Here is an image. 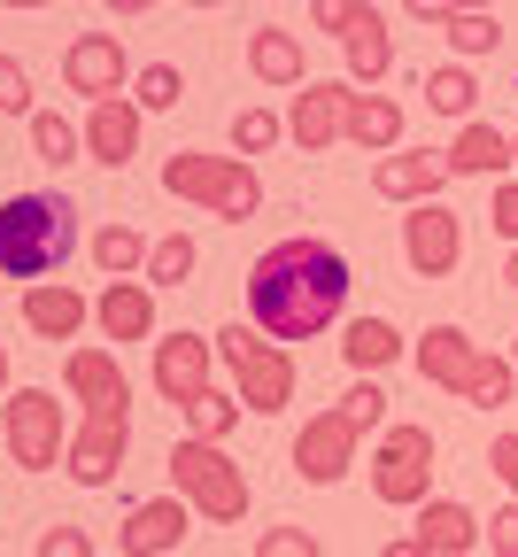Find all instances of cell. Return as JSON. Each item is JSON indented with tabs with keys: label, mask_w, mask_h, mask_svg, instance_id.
<instances>
[{
	"label": "cell",
	"mask_w": 518,
	"mask_h": 557,
	"mask_svg": "<svg viewBox=\"0 0 518 557\" xmlns=\"http://www.w3.org/2000/svg\"><path fill=\"white\" fill-rule=\"evenodd\" d=\"M348 287L356 271L333 240L318 233H294V240H271L256 263H248V325H263L271 341H318L341 310H348Z\"/></svg>",
	"instance_id": "6da1fadb"
},
{
	"label": "cell",
	"mask_w": 518,
	"mask_h": 557,
	"mask_svg": "<svg viewBox=\"0 0 518 557\" xmlns=\"http://www.w3.org/2000/svg\"><path fill=\"white\" fill-rule=\"evenodd\" d=\"M387 426V387L380 380H356L341 403H325L318 418H303V434H294V480L310 487H341L363 457V434Z\"/></svg>",
	"instance_id": "7a4b0ae2"
},
{
	"label": "cell",
	"mask_w": 518,
	"mask_h": 557,
	"mask_svg": "<svg viewBox=\"0 0 518 557\" xmlns=\"http://www.w3.org/2000/svg\"><path fill=\"white\" fill-rule=\"evenodd\" d=\"M78 248V201L70 194H9L0 201V278H47Z\"/></svg>",
	"instance_id": "3957f363"
},
{
	"label": "cell",
	"mask_w": 518,
	"mask_h": 557,
	"mask_svg": "<svg viewBox=\"0 0 518 557\" xmlns=\"http://www.w3.org/2000/svg\"><path fill=\"white\" fill-rule=\"evenodd\" d=\"M217 341V364L233 372V395L256 410V418H279L286 403H294V380H303V364H294V348L286 341H271L263 325H225V333H209Z\"/></svg>",
	"instance_id": "277c9868"
},
{
	"label": "cell",
	"mask_w": 518,
	"mask_h": 557,
	"mask_svg": "<svg viewBox=\"0 0 518 557\" xmlns=\"http://www.w3.org/2000/svg\"><path fill=\"white\" fill-rule=\"evenodd\" d=\"M171 487L194 504V519H209V527H240L248 504H256L240 457H225V442H201V434L171 442Z\"/></svg>",
	"instance_id": "5b68a950"
},
{
	"label": "cell",
	"mask_w": 518,
	"mask_h": 557,
	"mask_svg": "<svg viewBox=\"0 0 518 557\" xmlns=\"http://www.w3.org/2000/svg\"><path fill=\"white\" fill-rule=\"evenodd\" d=\"M163 194L209 209V218H225V225H248L263 209V178H256L248 156H201V148H178L163 163Z\"/></svg>",
	"instance_id": "8992f818"
},
{
	"label": "cell",
	"mask_w": 518,
	"mask_h": 557,
	"mask_svg": "<svg viewBox=\"0 0 518 557\" xmlns=\"http://www.w3.org/2000/svg\"><path fill=\"white\" fill-rule=\"evenodd\" d=\"M0 426H9V457L24 472H54L70 449V418H62L54 387H9L0 395Z\"/></svg>",
	"instance_id": "52a82bcc"
},
{
	"label": "cell",
	"mask_w": 518,
	"mask_h": 557,
	"mask_svg": "<svg viewBox=\"0 0 518 557\" xmlns=\"http://www.w3.org/2000/svg\"><path fill=\"white\" fill-rule=\"evenodd\" d=\"M372 496L395 504V511H418L433 496V434L410 426V418H395V426H380V449H372Z\"/></svg>",
	"instance_id": "ba28073f"
},
{
	"label": "cell",
	"mask_w": 518,
	"mask_h": 557,
	"mask_svg": "<svg viewBox=\"0 0 518 557\" xmlns=\"http://www.w3.org/2000/svg\"><path fill=\"white\" fill-rule=\"evenodd\" d=\"M124 449H132V403H86V426L70 434L62 472L78 487H109L124 472Z\"/></svg>",
	"instance_id": "9c48e42d"
},
{
	"label": "cell",
	"mask_w": 518,
	"mask_h": 557,
	"mask_svg": "<svg viewBox=\"0 0 518 557\" xmlns=\"http://www.w3.org/2000/svg\"><path fill=\"white\" fill-rule=\"evenodd\" d=\"M132 78H139V70H132V54H124V39H116V32H78V39L62 47V86L78 94L86 109H94V101L132 94Z\"/></svg>",
	"instance_id": "30bf717a"
},
{
	"label": "cell",
	"mask_w": 518,
	"mask_h": 557,
	"mask_svg": "<svg viewBox=\"0 0 518 557\" xmlns=\"http://www.w3.org/2000/svg\"><path fill=\"white\" fill-rule=\"evenodd\" d=\"M403 263L418 278H449L465 263V218L449 201H418L410 218H403Z\"/></svg>",
	"instance_id": "8fae6325"
},
{
	"label": "cell",
	"mask_w": 518,
	"mask_h": 557,
	"mask_svg": "<svg viewBox=\"0 0 518 557\" xmlns=\"http://www.w3.org/2000/svg\"><path fill=\"white\" fill-rule=\"evenodd\" d=\"M348 101H356L348 78H310L303 94H294V109H286V139L303 156H325L333 139H348Z\"/></svg>",
	"instance_id": "7c38bea8"
},
{
	"label": "cell",
	"mask_w": 518,
	"mask_h": 557,
	"mask_svg": "<svg viewBox=\"0 0 518 557\" xmlns=\"http://www.w3.org/2000/svg\"><path fill=\"white\" fill-rule=\"evenodd\" d=\"M147 348H156V364H147V372H156V395H163L171 410H186V403L209 387L217 341H209V333H163V341H147Z\"/></svg>",
	"instance_id": "4fadbf2b"
},
{
	"label": "cell",
	"mask_w": 518,
	"mask_h": 557,
	"mask_svg": "<svg viewBox=\"0 0 518 557\" xmlns=\"http://www.w3.org/2000/svg\"><path fill=\"white\" fill-rule=\"evenodd\" d=\"M186 527H194V504L171 487V496H147V504H132V511H124L116 549H124V557H178Z\"/></svg>",
	"instance_id": "5bb4252c"
},
{
	"label": "cell",
	"mask_w": 518,
	"mask_h": 557,
	"mask_svg": "<svg viewBox=\"0 0 518 557\" xmlns=\"http://www.w3.org/2000/svg\"><path fill=\"white\" fill-rule=\"evenodd\" d=\"M480 357H488V348H480V341H472L465 325H425V341L410 348L418 380H425V387H449V395H465V387H472Z\"/></svg>",
	"instance_id": "9a60e30c"
},
{
	"label": "cell",
	"mask_w": 518,
	"mask_h": 557,
	"mask_svg": "<svg viewBox=\"0 0 518 557\" xmlns=\"http://www.w3.org/2000/svg\"><path fill=\"white\" fill-rule=\"evenodd\" d=\"M441 186H449V163H441V148H395V156L372 163V194H380V201L418 209V201H441Z\"/></svg>",
	"instance_id": "2e32d148"
},
{
	"label": "cell",
	"mask_w": 518,
	"mask_h": 557,
	"mask_svg": "<svg viewBox=\"0 0 518 557\" xmlns=\"http://www.w3.org/2000/svg\"><path fill=\"white\" fill-rule=\"evenodd\" d=\"M94 325H101L109 348L156 341V287H147V278H109V287L94 295Z\"/></svg>",
	"instance_id": "e0dca14e"
},
{
	"label": "cell",
	"mask_w": 518,
	"mask_h": 557,
	"mask_svg": "<svg viewBox=\"0 0 518 557\" xmlns=\"http://www.w3.org/2000/svg\"><path fill=\"white\" fill-rule=\"evenodd\" d=\"M139 101L132 94H116V101H94L86 109V156L101 163V171H124L132 156H139Z\"/></svg>",
	"instance_id": "ac0fdd59"
},
{
	"label": "cell",
	"mask_w": 518,
	"mask_h": 557,
	"mask_svg": "<svg viewBox=\"0 0 518 557\" xmlns=\"http://www.w3.org/2000/svg\"><path fill=\"white\" fill-rule=\"evenodd\" d=\"M24 325L39 341H78L94 325V302L78 287H62V278H32V287H24Z\"/></svg>",
	"instance_id": "d6986e66"
},
{
	"label": "cell",
	"mask_w": 518,
	"mask_h": 557,
	"mask_svg": "<svg viewBox=\"0 0 518 557\" xmlns=\"http://www.w3.org/2000/svg\"><path fill=\"white\" fill-rule=\"evenodd\" d=\"M410 534H418L433 557H465V549H480V542H488V519H480L472 504H457V496H425Z\"/></svg>",
	"instance_id": "ffe728a7"
},
{
	"label": "cell",
	"mask_w": 518,
	"mask_h": 557,
	"mask_svg": "<svg viewBox=\"0 0 518 557\" xmlns=\"http://www.w3.org/2000/svg\"><path fill=\"white\" fill-rule=\"evenodd\" d=\"M441 163H449V178H510V132H495L488 116H472V124H457V139L441 148Z\"/></svg>",
	"instance_id": "44dd1931"
},
{
	"label": "cell",
	"mask_w": 518,
	"mask_h": 557,
	"mask_svg": "<svg viewBox=\"0 0 518 557\" xmlns=\"http://www.w3.org/2000/svg\"><path fill=\"white\" fill-rule=\"evenodd\" d=\"M62 387L78 395V403H132V380L116 364V348H101V341H78L62 357Z\"/></svg>",
	"instance_id": "7402d4cb"
},
{
	"label": "cell",
	"mask_w": 518,
	"mask_h": 557,
	"mask_svg": "<svg viewBox=\"0 0 518 557\" xmlns=\"http://www.w3.org/2000/svg\"><path fill=\"white\" fill-rule=\"evenodd\" d=\"M341 62H348V86H380L387 70H395V32H387V16H380V9H363V16L348 24Z\"/></svg>",
	"instance_id": "603a6c76"
},
{
	"label": "cell",
	"mask_w": 518,
	"mask_h": 557,
	"mask_svg": "<svg viewBox=\"0 0 518 557\" xmlns=\"http://www.w3.org/2000/svg\"><path fill=\"white\" fill-rule=\"evenodd\" d=\"M248 70H256V86H310L303 78V32H286V24H263L248 32Z\"/></svg>",
	"instance_id": "cb8c5ba5"
},
{
	"label": "cell",
	"mask_w": 518,
	"mask_h": 557,
	"mask_svg": "<svg viewBox=\"0 0 518 557\" xmlns=\"http://www.w3.org/2000/svg\"><path fill=\"white\" fill-rule=\"evenodd\" d=\"M403 124H410V116H403L395 94H356V101H348V139H356L363 156H395V148H403Z\"/></svg>",
	"instance_id": "d4e9b609"
},
{
	"label": "cell",
	"mask_w": 518,
	"mask_h": 557,
	"mask_svg": "<svg viewBox=\"0 0 518 557\" xmlns=\"http://www.w3.org/2000/svg\"><path fill=\"white\" fill-rule=\"evenodd\" d=\"M403 348H410V341H403L387 318H356V325H348V341H341V364H348L356 380H372V372H387V364L403 357Z\"/></svg>",
	"instance_id": "484cf974"
},
{
	"label": "cell",
	"mask_w": 518,
	"mask_h": 557,
	"mask_svg": "<svg viewBox=\"0 0 518 557\" xmlns=\"http://www.w3.org/2000/svg\"><path fill=\"white\" fill-rule=\"evenodd\" d=\"M147 248H156V240L132 233V225H116V218L94 233V263H101V278H139V271H147Z\"/></svg>",
	"instance_id": "4316f807"
},
{
	"label": "cell",
	"mask_w": 518,
	"mask_h": 557,
	"mask_svg": "<svg viewBox=\"0 0 518 557\" xmlns=\"http://www.w3.org/2000/svg\"><path fill=\"white\" fill-rule=\"evenodd\" d=\"M425 109L433 116H457V124H472V101H480V86H472V70L465 62H441V70H425Z\"/></svg>",
	"instance_id": "83f0119b"
},
{
	"label": "cell",
	"mask_w": 518,
	"mask_h": 557,
	"mask_svg": "<svg viewBox=\"0 0 518 557\" xmlns=\"http://www.w3.org/2000/svg\"><path fill=\"white\" fill-rule=\"evenodd\" d=\"M32 156L39 163H78L86 156V124H70V116H54V109H32Z\"/></svg>",
	"instance_id": "f1b7e54d"
},
{
	"label": "cell",
	"mask_w": 518,
	"mask_h": 557,
	"mask_svg": "<svg viewBox=\"0 0 518 557\" xmlns=\"http://www.w3.org/2000/svg\"><path fill=\"white\" fill-rule=\"evenodd\" d=\"M194 263H201V248H194V233H163L156 248H147V287H186L194 278Z\"/></svg>",
	"instance_id": "f546056e"
},
{
	"label": "cell",
	"mask_w": 518,
	"mask_h": 557,
	"mask_svg": "<svg viewBox=\"0 0 518 557\" xmlns=\"http://www.w3.org/2000/svg\"><path fill=\"white\" fill-rule=\"evenodd\" d=\"M240 395H225V387H201L194 403H186V434H201V442H225L233 426H240Z\"/></svg>",
	"instance_id": "4dcf8cb0"
},
{
	"label": "cell",
	"mask_w": 518,
	"mask_h": 557,
	"mask_svg": "<svg viewBox=\"0 0 518 557\" xmlns=\"http://www.w3.org/2000/svg\"><path fill=\"white\" fill-rule=\"evenodd\" d=\"M449 47H457V62H480V54H495L503 47V24H495V9H457L449 24Z\"/></svg>",
	"instance_id": "1f68e13d"
},
{
	"label": "cell",
	"mask_w": 518,
	"mask_h": 557,
	"mask_svg": "<svg viewBox=\"0 0 518 557\" xmlns=\"http://www.w3.org/2000/svg\"><path fill=\"white\" fill-rule=\"evenodd\" d=\"M518 395V364L510 357H480V372H472V387L457 395V403H472V410H503Z\"/></svg>",
	"instance_id": "d6a6232c"
},
{
	"label": "cell",
	"mask_w": 518,
	"mask_h": 557,
	"mask_svg": "<svg viewBox=\"0 0 518 557\" xmlns=\"http://www.w3.org/2000/svg\"><path fill=\"white\" fill-rule=\"evenodd\" d=\"M279 132H286L279 109H240V116H233V156H248V163L271 156V148H279Z\"/></svg>",
	"instance_id": "836d02e7"
},
{
	"label": "cell",
	"mask_w": 518,
	"mask_h": 557,
	"mask_svg": "<svg viewBox=\"0 0 518 557\" xmlns=\"http://www.w3.org/2000/svg\"><path fill=\"white\" fill-rule=\"evenodd\" d=\"M132 101H139V109H178V101H186V70H178V62H147L139 78H132Z\"/></svg>",
	"instance_id": "e575fe53"
},
{
	"label": "cell",
	"mask_w": 518,
	"mask_h": 557,
	"mask_svg": "<svg viewBox=\"0 0 518 557\" xmlns=\"http://www.w3.org/2000/svg\"><path fill=\"white\" fill-rule=\"evenodd\" d=\"M256 557H325V542L310 527H263L256 534Z\"/></svg>",
	"instance_id": "d590c367"
},
{
	"label": "cell",
	"mask_w": 518,
	"mask_h": 557,
	"mask_svg": "<svg viewBox=\"0 0 518 557\" xmlns=\"http://www.w3.org/2000/svg\"><path fill=\"white\" fill-rule=\"evenodd\" d=\"M39 101H32V70L16 62V54H0V116H32Z\"/></svg>",
	"instance_id": "8d00e7d4"
},
{
	"label": "cell",
	"mask_w": 518,
	"mask_h": 557,
	"mask_svg": "<svg viewBox=\"0 0 518 557\" xmlns=\"http://www.w3.org/2000/svg\"><path fill=\"white\" fill-rule=\"evenodd\" d=\"M32 557H94V534L70 527V519H54V527H39V549Z\"/></svg>",
	"instance_id": "74e56055"
},
{
	"label": "cell",
	"mask_w": 518,
	"mask_h": 557,
	"mask_svg": "<svg viewBox=\"0 0 518 557\" xmlns=\"http://www.w3.org/2000/svg\"><path fill=\"white\" fill-rule=\"evenodd\" d=\"M372 9V0H310V24L318 32H333V39H348V24Z\"/></svg>",
	"instance_id": "f35d334b"
},
{
	"label": "cell",
	"mask_w": 518,
	"mask_h": 557,
	"mask_svg": "<svg viewBox=\"0 0 518 557\" xmlns=\"http://www.w3.org/2000/svg\"><path fill=\"white\" fill-rule=\"evenodd\" d=\"M488 225L518 248V178H495V201H488Z\"/></svg>",
	"instance_id": "ab89813d"
},
{
	"label": "cell",
	"mask_w": 518,
	"mask_h": 557,
	"mask_svg": "<svg viewBox=\"0 0 518 557\" xmlns=\"http://www.w3.org/2000/svg\"><path fill=\"white\" fill-rule=\"evenodd\" d=\"M488 557H518V496L503 511H488Z\"/></svg>",
	"instance_id": "60d3db41"
},
{
	"label": "cell",
	"mask_w": 518,
	"mask_h": 557,
	"mask_svg": "<svg viewBox=\"0 0 518 557\" xmlns=\"http://www.w3.org/2000/svg\"><path fill=\"white\" fill-rule=\"evenodd\" d=\"M488 472L518 496V434H495V442H488Z\"/></svg>",
	"instance_id": "b9f144b4"
},
{
	"label": "cell",
	"mask_w": 518,
	"mask_h": 557,
	"mask_svg": "<svg viewBox=\"0 0 518 557\" xmlns=\"http://www.w3.org/2000/svg\"><path fill=\"white\" fill-rule=\"evenodd\" d=\"M403 9H410L418 24H433V32H441V24H449V16L465 9V0H403Z\"/></svg>",
	"instance_id": "7bdbcfd3"
},
{
	"label": "cell",
	"mask_w": 518,
	"mask_h": 557,
	"mask_svg": "<svg viewBox=\"0 0 518 557\" xmlns=\"http://www.w3.org/2000/svg\"><path fill=\"white\" fill-rule=\"evenodd\" d=\"M380 557H433V549H425V542H418V534H395V542H387V549H380Z\"/></svg>",
	"instance_id": "ee69618b"
},
{
	"label": "cell",
	"mask_w": 518,
	"mask_h": 557,
	"mask_svg": "<svg viewBox=\"0 0 518 557\" xmlns=\"http://www.w3.org/2000/svg\"><path fill=\"white\" fill-rule=\"evenodd\" d=\"M101 9H109V16H147L156 0H101Z\"/></svg>",
	"instance_id": "f6af8a7d"
},
{
	"label": "cell",
	"mask_w": 518,
	"mask_h": 557,
	"mask_svg": "<svg viewBox=\"0 0 518 557\" xmlns=\"http://www.w3.org/2000/svg\"><path fill=\"white\" fill-rule=\"evenodd\" d=\"M0 9H54V0H0Z\"/></svg>",
	"instance_id": "bcb514c9"
},
{
	"label": "cell",
	"mask_w": 518,
	"mask_h": 557,
	"mask_svg": "<svg viewBox=\"0 0 518 557\" xmlns=\"http://www.w3.org/2000/svg\"><path fill=\"white\" fill-rule=\"evenodd\" d=\"M503 278H510V287H518V248H510V256H503Z\"/></svg>",
	"instance_id": "7dc6e473"
},
{
	"label": "cell",
	"mask_w": 518,
	"mask_h": 557,
	"mask_svg": "<svg viewBox=\"0 0 518 557\" xmlns=\"http://www.w3.org/2000/svg\"><path fill=\"white\" fill-rule=\"evenodd\" d=\"M178 9H225V0H178Z\"/></svg>",
	"instance_id": "c3c4849f"
},
{
	"label": "cell",
	"mask_w": 518,
	"mask_h": 557,
	"mask_svg": "<svg viewBox=\"0 0 518 557\" xmlns=\"http://www.w3.org/2000/svg\"><path fill=\"white\" fill-rule=\"evenodd\" d=\"M0 395H9V348H0Z\"/></svg>",
	"instance_id": "681fc988"
},
{
	"label": "cell",
	"mask_w": 518,
	"mask_h": 557,
	"mask_svg": "<svg viewBox=\"0 0 518 557\" xmlns=\"http://www.w3.org/2000/svg\"><path fill=\"white\" fill-rule=\"evenodd\" d=\"M465 9H495V0H465Z\"/></svg>",
	"instance_id": "f907efd6"
},
{
	"label": "cell",
	"mask_w": 518,
	"mask_h": 557,
	"mask_svg": "<svg viewBox=\"0 0 518 557\" xmlns=\"http://www.w3.org/2000/svg\"><path fill=\"white\" fill-rule=\"evenodd\" d=\"M510 156H518V132H510Z\"/></svg>",
	"instance_id": "816d5d0a"
},
{
	"label": "cell",
	"mask_w": 518,
	"mask_h": 557,
	"mask_svg": "<svg viewBox=\"0 0 518 557\" xmlns=\"http://www.w3.org/2000/svg\"><path fill=\"white\" fill-rule=\"evenodd\" d=\"M510 364H518V348H510Z\"/></svg>",
	"instance_id": "f5cc1de1"
}]
</instances>
